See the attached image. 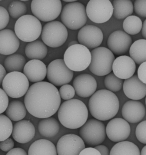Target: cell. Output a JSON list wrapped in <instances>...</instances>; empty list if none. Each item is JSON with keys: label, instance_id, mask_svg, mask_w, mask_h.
<instances>
[{"label": "cell", "instance_id": "obj_1", "mask_svg": "<svg viewBox=\"0 0 146 155\" xmlns=\"http://www.w3.org/2000/svg\"><path fill=\"white\" fill-rule=\"evenodd\" d=\"M24 102L28 112L38 118H45L54 114L61 105V98L55 86L46 81L32 85L25 94Z\"/></svg>", "mask_w": 146, "mask_h": 155}, {"label": "cell", "instance_id": "obj_2", "mask_svg": "<svg viewBox=\"0 0 146 155\" xmlns=\"http://www.w3.org/2000/svg\"><path fill=\"white\" fill-rule=\"evenodd\" d=\"M88 105L91 115L100 121L108 120L114 117L120 107L116 95L106 89L96 91L90 98Z\"/></svg>", "mask_w": 146, "mask_h": 155}, {"label": "cell", "instance_id": "obj_3", "mask_svg": "<svg viewBox=\"0 0 146 155\" xmlns=\"http://www.w3.org/2000/svg\"><path fill=\"white\" fill-rule=\"evenodd\" d=\"M88 114L85 104L79 100L73 98L61 104L58 110V116L64 127L75 130L85 124L88 120Z\"/></svg>", "mask_w": 146, "mask_h": 155}, {"label": "cell", "instance_id": "obj_4", "mask_svg": "<svg viewBox=\"0 0 146 155\" xmlns=\"http://www.w3.org/2000/svg\"><path fill=\"white\" fill-rule=\"evenodd\" d=\"M91 58L89 49L78 44L68 47L64 53L63 60L70 70L79 72L88 67Z\"/></svg>", "mask_w": 146, "mask_h": 155}, {"label": "cell", "instance_id": "obj_5", "mask_svg": "<svg viewBox=\"0 0 146 155\" xmlns=\"http://www.w3.org/2000/svg\"><path fill=\"white\" fill-rule=\"evenodd\" d=\"M42 28L37 18L32 15H25L16 21L14 32L20 40L28 43L37 40L41 34Z\"/></svg>", "mask_w": 146, "mask_h": 155}, {"label": "cell", "instance_id": "obj_6", "mask_svg": "<svg viewBox=\"0 0 146 155\" xmlns=\"http://www.w3.org/2000/svg\"><path fill=\"white\" fill-rule=\"evenodd\" d=\"M87 17L85 6L76 1L65 5L61 13L62 23L71 30H77L85 26Z\"/></svg>", "mask_w": 146, "mask_h": 155}, {"label": "cell", "instance_id": "obj_7", "mask_svg": "<svg viewBox=\"0 0 146 155\" xmlns=\"http://www.w3.org/2000/svg\"><path fill=\"white\" fill-rule=\"evenodd\" d=\"M91 52V61L88 68L91 73L102 76L111 72L115 58L113 53L108 48L99 47L93 49Z\"/></svg>", "mask_w": 146, "mask_h": 155}, {"label": "cell", "instance_id": "obj_8", "mask_svg": "<svg viewBox=\"0 0 146 155\" xmlns=\"http://www.w3.org/2000/svg\"><path fill=\"white\" fill-rule=\"evenodd\" d=\"M80 136L85 144L96 146L102 143L106 138V127L101 121L91 118L80 128Z\"/></svg>", "mask_w": 146, "mask_h": 155}, {"label": "cell", "instance_id": "obj_9", "mask_svg": "<svg viewBox=\"0 0 146 155\" xmlns=\"http://www.w3.org/2000/svg\"><path fill=\"white\" fill-rule=\"evenodd\" d=\"M68 35L66 27L58 21L46 23L42 28L41 34L43 42L46 45L53 48L62 46L66 41Z\"/></svg>", "mask_w": 146, "mask_h": 155}, {"label": "cell", "instance_id": "obj_10", "mask_svg": "<svg viewBox=\"0 0 146 155\" xmlns=\"http://www.w3.org/2000/svg\"><path fill=\"white\" fill-rule=\"evenodd\" d=\"M31 8L34 16L40 21L48 22L57 18L62 9L60 0H33Z\"/></svg>", "mask_w": 146, "mask_h": 155}, {"label": "cell", "instance_id": "obj_11", "mask_svg": "<svg viewBox=\"0 0 146 155\" xmlns=\"http://www.w3.org/2000/svg\"><path fill=\"white\" fill-rule=\"evenodd\" d=\"M3 90L9 97L18 98L25 95L29 88V81L22 72L8 73L2 81Z\"/></svg>", "mask_w": 146, "mask_h": 155}, {"label": "cell", "instance_id": "obj_12", "mask_svg": "<svg viewBox=\"0 0 146 155\" xmlns=\"http://www.w3.org/2000/svg\"><path fill=\"white\" fill-rule=\"evenodd\" d=\"M73 76V71L67 66L63 59L54 60L47 66V79L55 86H60L69 83Z\"/></svg>", "mask_w": 146, "mask_h": 155}, {"label": "cell", "instance_id": "obj_13", "mask_svg": "<svg viewBox=\"0 0 146 155\" xmlns=\"http://www.w3.org/2000/svg\"><path fill=\"white\" fill-rule=\"evenodd\" d=\"M86 10L87 17L91 21L101 24L110 19L113 15V8L109 0H90Z\"/></svg>", "mask_w": 146, "mask_h": 155}, {"label": "cell", "instance_id": "obj_14", "mask_svg": "<svg viewBox=\"0 0 146 155\" xmlns=\"http://www.w3.org/2000/svg\"><path fill=\"white\" fill-rule=\"evenodd\" d=\"M85 148V144L81 137L72 133L61 137L56 147L58 155H79Z\"/></svg>", "mask_w": 146, "mask_h": 155}, {"label": "cell", "instance_id": "obj_15", "mask_svg": "<svg viewBox=\"0 0 146 155\" xmlns=\"http://www.w3.org/2000/svg\"><path fill=\"white\" fill-rule=\"evenodd\" d=\"M106 135L111 141L119 142L124 141L129 137L131 127L124 119L116 117L111 119L106 127Z\"/></svg>", "mask_w": 146, "mask_h": 155}, {"label": "cell", "instance_id": "obj_16", "mask_svg": "<svg viewBox=\"0 0 146 155\" xmlns=\"http://www.w3.org/2000/svg\"><path fill=\"white\" fill-rule=\"evenodd\" d=\"M79 44L88 49H94L102 43L103 35L101 30L98 27L92 25H86L79 30L77 35Z\"/></svg>", "mask_w": 146, "mask_h": 155}, {"label": "cell", "instance_id": "obj_17", "mask_svg": "<svg viewBox=\"0 0 146 155\" xmlns=\"http://www.w3.org/2000/svg\"><path fill=\"white\" fill-rule=\"evenodd\" d=\"M131 36L122 31L117 30L109 36L107 44L108 49L115 55L121 56L129 50L132 45Z\"/></svg>", "mask_w": 146, "mask_h": 155}, {"label": "cell", "instance_id": "obj_18", "mask_svg": "<svg viewBox=\"0 0 146 155\" xmlns=\"http://www.w3.org/2000/svg\"><path fill=\"white\" fill-rule=\"evenodd\" d=\"M72 85L76 94L83 98L91 96L96 92L97 86L95 78L87 73L81 74L76 77Z\"/></svg>", "mask_w": 146, "mask_h": 155}, {"label": "cell", "instance_id": "obj_19", "mask_svg": "<svg viewBox=\"0 0 146 155\" xmlns=\"http://www.w3.org/2000/svg\"><path fill=\"white\" fill-rule=\"evenodd\" d=\"M146 109L144 104L138 100H130L123 105L121 114L128 122L132 124L138 123L144 117Z\"/></svg>", "mask_w": 146, "mask_h": 155}, {"label": "cell", "instance_id": "obj_20", "mask_svg": "<svg viewBox=\"0 0 146 155\" xmlns=\"http://www.w3.org/2000/svg\"><path fill=\"white\" fill-rule=\"evenodd\" d=\"M136 69L135 63L131 58L123 55L115 58L113 64L112 71L117 77L126 80L134 75Z\"/></svg>", "mask_w": 146, "mask_h": 155}, {"label": "cell", "instance_id": "obj_21", "mask_svg": "<svg viewBox=\"0 0 146 155\" xmlns=\"http://www.w3.org/2000/svg\"><path fill=\"white\" fill-rule=\"evenodd\" d=\"M123 89L125 95L132 100H140L146 96V84L140 80L137 74L125 80Z\"/></svg>", "mask_w": 146, "mask_h": 155}, {"label": "cell", "instance_id": "obj_22", "mask_svg": "<svg viewBox=\"0 0 146 155\" xmlns=\"http://www.w3.org/2000/svg\"><path fill=\"white\" fill-rule=\"evenodd\" d=\"M35 132V127L30 121L22 120L14 124L12 135L16 142L23 144L30 141L34 137Z\"/></svg>", "mask_w": 146, "mask_h": 155}, {"label": "cell", "instance_id": "obj_23", "mask_svg": "<svg viewBox=\"0 0 146 155\" xmlns=\"http://www.w3.org/2000/svg\"><path fill=\"white\" fill-rule=\"evenodd\" d=\"M23 72L29 81L36 83L42 81L45 78L47 75V68L41 61L31 60L26 63Z\"/></svg>", "mask_w": 146, "mask_h": 155}, {"label": "cell", "instance_id": "obj_24", "mask_svg": "<svg viewBox=\"0 0 146 155\" xmlns=\"http://www.w3.org/2000/svg\"><path fill=\"white\" fill-rule=\"evenodd\" d=\"M0 53L4 55L14 54L20 44L19 39L15 32L7 29L0 30Z\"/></svg>", "mask_w": 146, "mask_h": 155}, {"label": "cell", "instance_id": "obj_25", "mask_svg": "<svg viewBox=\"0 0 146 155\" xmlns=\"http://www.w3.org/2000/svg\"><path fill=\"white\" fill-rule=\"evenodd\" d=\"M28 155H57L55 145L50 141L40 139L34 141L30 146Z\"/></svg>", "mask_w": 146, "mask_h": 155}, {"label": "cell", "instance_id": "obj_26", "mask_svg": "<svg viewBox=\"0 0 146 155\" xmlns=\"http://www.w3.org/2000/svg\"><path fill=\"white\" fill-rule=\"evenodd\" d=\"M47 53L46 45L39 40L28 42L25 48V55L31 60H42L46 56Z\"/></svg>", "mask_w": 146, "mask_h": 155}, {"label": "cell", "instance_id": "obj_27", "mask_svg": "<svg viewBox=\"0 0 146 155\" xmlns=\"http://www.w3.org/2000/svg\"><path fill=\"white\" fill-rule=\"evenodd\" d=\"M38 130L43 136L48 138L55 136L60 130V125L55 118L50 117L42 119L38 124Z\"/></svg>", "mask_w": 146, "mask_h": 155}, {"label": "cell", "instance_id": "obj_28", "mask_svg": "<svg viewBox=\"0 0 146 155\" xmlns=\"http://www.w3.org/2000/svg\"><path fill=\"white\" fill-rule=\"evenodd\" d=\"M113 15L116 18L121 19L131 15L134 11V6L130 0H114L112 3Z\"/></svg>", "mask_w": 146, "mask_h": 155}, {"label": "cell", "instance_id": "obj_29", "mask_svg": "<svg viewBox=\"0 0 146 155\" xmlns=\"http://www.w3.org/2000/svg\"><path fill=\"white\" fill-rule=\"evenodd\" d=\"M27 110L25 104L23 102L19 100H14L9 103L5 113L11 120L18 121L25 117Z\"/></svg>", "mask_w": 146, "mask_h": 155}, {"label": "cell", "instance_id": "obj_30", "mask_svg": "<svg viewBox=\"0 0 146 155\" xmlns=\"http://www.w3.org/2000/svg\"><path fill=\"white\" fill-rule=\"evenodd\" d=\"M110 155H140L138 147L134 143L124 141L115 144L110 150Z\"/></svg>", "mask_w": 146, "mask_h": 155}, {"label": "cell", "instance_id": "obj_31", "mask_svg": "<svg viewBox=\"0 0 146 155\" xmlns=\"http://www.w3.org/2000/svg\"><path fill=\"white\" fill-rule=\"evenodd\" d=\"M129 52L130 57L137 64L146 61V39L135 41L132 44Z\"/></svg>", "mask_w": 146, "mask_h": 155}, {"label": "cell", "instance_id": "obj_32", "mask_svg": "<svg viewBox=\"0 0 146 155\" xmlns=\"http://www.w3.org/2000/svg\"><path fill=\"white\" fill-rule=\"evenodd\" d=\"M24 57L18 54H13L8 55L4 61V67L8 73L23 71L26 64Z\"/></svg>", "mask_w": 146, "mask_h": 155}, {"label": "cell", "instance_id": "obj_33", "mask_svg": "<svg viewBox=\"0 0 146 155\" xmlns=\"http://www.w3.org/2000/svg\"><path fill=\"white\" fill-rule=\"evenodd\" d=\"M143 24L141 19L133 15L126 18L123 23V27L125 32L130 35H135L142 30Z\"/></svg>", "mask_w": 146, "mask_h": 155}, {"label": "cell", "instance_id": "obj_34", "mask_svg": "<svg viewBox=\"0 0 146 155\" xmlns=\"http://www.w3.org/2000/svg\"><path fill=\"white\" fill-rule=\"evenodd\" d=\"M8 12L12 18L18 19L25 15L27 12V8L25 4L20 0H14L9 4Z\"/></svg>", "mask_w": 146, "mask_h": 155}, {"label": "cell", "instance_id": "obj_35", "mask_svg": "<svg viewBox=\"0 0 146 155\" xmlns=\"http://www.w3.org/2000/svg\"><path fill=\"white\" fill-rule=\"evenodd\" d=\"M104 82L107 90L113 93L120 91L123 87L124 83L123 79L117 77L113 72L106 75Z\"/></svg>", "mask_w": 146, "mask_h": 155}, {"label": "cell", "instance_id": "obj_36", "mask_svg": "<svg viewBox=\"0 0 146 155\" xmlns=\"http://www.w3.org/2000/svg\"><path fill=\"white\" fill-rule=\"evenodd\" d=\"M0 119V141L8 138L12 134L13 127L11 120L7 116L1 114Z\"/></svg>", "mask_w": 146, "mask_h": 155}, {"label": "cell", "instance_id": "obj_37", "mask_svg": "<svg viewBox=\"0 0 146 155\" xmlns=\"http://www.w3.org/2000/svg\"><path fill=\"white\" fill-rule=\"evenodd\" d=\"M61 98L64 100H68L73 99L75 91L74 87L67 84L61 86L59 91Z\"/></svg>", "mask_w": 146, "mask_h": 155}, {"label": "cell", "instance_id": "obj_38", "mask_svg": "<svg viewBox=\"0 0 146 155\" xmlns=\"http://www.w3.org/2000/svg\"><path fill=\"white\" fill-rule=\"evenodd\" d=\"M135 135L140 142L146 144V120L141 122L138 125L135 130Z\"/></svg>", "mask_w": 146, "mask_h": 155}, {"label": "cell", "instance_id": "obj_39", "mask_svg": "<svg viewBox=\"0 0 146 155\" xmlns=\"http://www.w3.org/2000/svg\"><path fill=\"white\" fill-rule=\"evenodd\" d=\"M133 6L137 14L142 17L146 18V0H136Z\"/></svg>", "mask_w": 146, "mask_h": 155}, {"label": "cell", "instance_id": "obj_40", "mask_svg": "<svg viewBox=\"0 0 146 155\" xmlns=\"http://www.w3.org/2000/svg\"><path fill=\"white\" fill-rule=\"evenodd\" d=\"M0 29L3 30L8 25L10 19V15L7 10L4 7L0 6Z\"/></svg>", "mask_w": 146, "mask_h": 155}, {"label": "cell", "instance_id": "obj_41", "mask_svg": "<svg viewBox=\"0 0 146 155\" xmlns=\"http://www.w3.org/2000/svg\"><path fill=\"white\" fill-rule=\"evenodd\" d=\"M0 114L6 110L9 104L8 95L3 89H0Z\"/></svg>", "mask_w": 146, "mask_h": 155}, {"label": "cell", "instance_id": "obj_42", "mask_svg": "<svg viewBox=\"0 0 146 155\" xmlns=\"http://www.w3.org/2000/svg\"><path fill=\"white\" fill-rule=\"evenodd\" d=\"M14 146V142L10 138H8L4 141H0V149L3 151H9L13 148Z\"/></svg>", "mask_w": 146, "mask_h": 155}, {"label": "cell", "instance_id": "obj_43", "mask_svg": "<svg viewBox=\"0 0 146 155\" xmlns=\"http://www.w3.org/2000/svg\"><path fill=\"white\" fill-rule=\"evenodd\" d=\"M137 75L141 81L146 84V61L140 65L138 70Z\"/></svg>", "mask_w": 146, "mask_h": 155}, {"label": "cell", "instance_id": "obj_44", "mask_svg": "<svg viewBox=\"0 0 146 155\" xmlns=\"http://www.w3.org/2000/svg\"><path fill=\"white\" fill-rule=\"evenodd\" d=\"M79 155H101L100 152L94 147H88L85 148Z\"/></svg>", "mask_w": 146, "mask_h": 155}, {"label": "cell", "instance_id": "obj_45", "mask_svg": "<svg viewBox=\"0 0 146 155\" xmlns=\"http://www.w3.org/2000/svg\"><path fill=\"white\" fill-rule=\"evenodd\" d=\"M6 155H28L23 149L20 147L13 148L8 151Z\"/></svg>", "mask_w": 146, "mask_h": 155}, {"label": "cell", "instance_id": "obj_46", "mask_svg": "<svg viewBox=\"0 0 146 155\" xmlns=\"http://www.w3.org/2000/svg\"><path fill=\"white\" fill-rule=\"evenodd\" d=\"M97 149L101 155H110L109 150L106 146L102 144L99 145L94 147Z\"/></svg>", "mask_w": 146, "mask_h": 155}, {"label": "cell", "instance_id": "obj_47", "mask_svg": "<svg viewBox=\"0 0 146 155\" xmlns=\"http://www.w3.org/2000/svg\"><path fill=\"white\" fill-rule=\"evenodd\" d=\"M0 85H1L3 80L4 78L6 76V71L5 68L4 66L2 64H0Z\"/></svg>", "mask_w": 146, "mask_h": 155}, {"label": "cell", "instance_id": "obj_48", "mask_svg": "<svg viewBox=\"0 0 146 155\" xmlns=\"http://www.w3.org/2000/svg\"><path fill=\"white\" fill-rule=\"evenodd\" d=\"M141 32L143 37L145 39H146V19L143 22Z\"/></svg>", "mask_w": 146, "mask_h": 155}, {"label": "cell", "instance_id": "obj_49", "mask_svg": "<svg viewBox=\"0 0 146 155\" xmlns=\"http://www.w3.org/2000/svg\"><path fill=\"white\" fill-rule=\"evenodd\" d=\"M140 155H146V145L142 148L140 153Z\"/></svg>", "mask_w": 146, "mask_h": 155}, {"label": "cell", "instance_id": "obj_50", "mask_svg": "<svg viewBox=\"0 0 146 155\" xmlns=\"http://www.w3.org/2000/svg\"><path fill=\"white\" fill-rule=\"evenodd\" d=\"M78 42L76 41H71L68 45V47L75 45L78 44Z\"/></svg>", "mask_w": 146, "mask_h": 155}, {"label": "cell", "instance_id": "obj_51", "mask_svg": "<svg viewBox=\"0 0 146 155\" xmlns=\"http://www.w3.org/2000/svg\"><path fill=\"white\" fill-rule=\"evenodd\" d=\"M62 1L65 2L69 3L72 2L77 1V0H62Z\"/></svg>", "mask_w": 146, "mask_h": 155}, {"label": "cell", "instance_id": "obj_52", "mask_svg": "<svg viewBox=\"0 0 146 155\" xmlns=\"http://www.w3.org/2000/svg\"><path fill=\"white\" fill-rule=\"evenodd\" d=\"M20 1L22 2H24L28 1H29V0H20Z\"/></svg>", "mask_w": 146, "mask_h": 155}, {"label": "cell", "instance_id": "obj_53", "mask_svg": "<svg viewBox=\"0 0 146 155\" xmlns=\"http://www.w3.org/2000/svg\"><path fill=\"white\" fill-rule=\"evenodd\" d=\"M145 104L146 105V97H145Z\"/></svg>", "mask_w": 146, "mask_h": 155}]
</instances>
